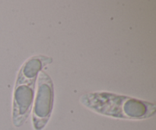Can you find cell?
Instances as JSON below:
<instances>
[{
    "instance_id": "obj_1",
    "label": "cell",
    "mask_w": 156,
    "mask_h": 130,
    "mask_svg": "<svg viewBox=\"0 0 156 130\" xmlns=\"http://www.w3.org/2000/svg\"><path fill=\"white\" fill-rule=\"evenodd\" d=\"M81 102L98 114L115 119L140 120L155 113L154 104L112 93H88L81 97Z\"/></svg>"
},
{
    "instance_id": "obj_2",
    "label": "cell",
    "mask_w": 156,
    "mask_h": 130,
    "mask_svg": "<svg viewBox=\"0 0 156 130\" xmlns=\"http://www.w3.org/2000/svg\"><path fill=\"white\" fill-rule=\"evenodd\" d=\"M50 58L34 57L26 61L18 73L14 93L12 122L15 127L24 125L30 114L34 93L35 80L44 65L51 63Z\"/></svg>"
},
{
    "instance_id": "obj_3",
    "label": "cell",
    "mask_w": 156,
    "mask_h": 130,
    "mask_svg": "<svg viewBox=\"0 0 156 130\" xmlns=\"http://www.w3.org/2000/svg\"><path fill=\"white\" fill-rule=\"evenodd\" d=\"M53 84L50 76L41 72L38 77V89L34 106L32 122L35 130H43L47 125L53 107Z\"/></svg>"
}]
</instances>
